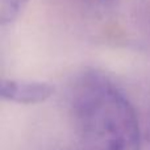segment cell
<instances>
[{
	"instance_id": "obj_1",
	"label": "cell",
	"mask_w": 150,
	"mask_h": 150,
	"mask_svg": "<svg viewBox=\"0 0 150 150\" xmlns=\"http://www.w3.org/2000/svg\"><path fill=\"white\" fill-rule=\"evenodd\" d=\"M70 112L83 150H141L134 108L100 71L88 70L76 78Z\"/></svg>"
},
{
	"instance_id": "obj_3",
	"label": "cell",
	"mask_w": 150,
	"mask_h": 150,
	"mask_svg": "<svg viewBox=\"0 0 150 150\" xmlns=\"http://www.w3.org/2000/svg\"><path fill=\"white\" fill-rule=\"evenodd\" d=\"M28 0H0V20L1 25L11 24L20 16Z\"/></svg>"
},
{
	"instance_id": "obj_2",
	"label": "cell",
	"mask_w": 150,
	"mask_h": 150,
	"mask_svg": "<svg viewBox=\"0 0 150 150\" xmlns=\"http://www.w3.org/2000/svg\"><path fill=\"white\" fill-rule=\"evenodd\" d=\"M53 93L54 87L46 82L3 79L0 84V96L4 100L18 104L42 103Z\"/></svg>"
}]
</instances>
